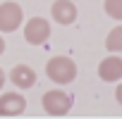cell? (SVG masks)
<instances>
[{
    "instance_id": "obj_1",
    "label": "cell",
    "mask_w": 122,
    "mask_h": 119,
    "mask_svg": "<svg viewBox=\"0 0 122 119\" xmlns=\"http://www.w3.org/2000/svg\"><path fill=\"white\" fill-rule=\"evenodd\" d=\"M46 74L48 79H53L55 83H70L77 76V64L70 57H53L46 64Z\"/></svg>"
},
{
    "instance_id": "obj_2",
    "label": "cell",
    "mask_w": 122,
    "mask_h": 119,
    "mask_svg": "<svg viewBox=\"0 0 122 119\" xmlns=\"http://www.w3.org/2000/svg\"><path fill=\"white\" fill-rule=\"evenodd\" d=\"M70 107H72V98L65 91H48L43 95V110L50 117H62L70 112Z\"/></svg>"
},
{
    "instance_id": "obj_3",
    "label": "cell",
    "mask_w": 122,
    "mask_h": 119,
    "mask_svg": "<svg viewBox=\"0 0 122 119\" xmlns=\"http://www.w3.org/2000/svg\"><path fill=\"white\" fill-rule=\"evenodd\" d=\"M48 36H50V24H48V19L34 17V19L26 22V26H24V38H26V43L41 45V43L48 41Z\"/></svg>"
},
{
    "instance_id": "obj_4",
    "label": "cell",
    "mask_w": 122,
    "mask_h": 119,
    "mask_svg": "<svg viewBox=\"0 0 122 119\" xmlns=\"http://www.w3.org/2000/svg\"><path fill=\"white\" fill-rule=\"evenodd\" d=\"M24 19V12L17 3H3L0 5V31H15Z\"/></svg>"
},
{
    "instance_id": "obj_5",
    "label": "cell",
    "mask_w": 122,
    "mask_h": 119,
    "mask_svg": "<svg viewBox=\"0 0 122 119\" xmlns=\"http://www.w3.org/2000/svg\"><path fill=\"white\" fill-rule=\"evenodd\" d=\"M26 107L22 93H3L0 95V117H17Z\"/></svg>"
},
{
    "instance_id": "obj_6",
    "label": "cell",
    "mask_w": 122,
    "mask_h": 119,
    "mask_svg": "<svg viewBox=\"0 0 122 119\" xmlns=\"http://www.w3.org/2000/svg\"><path fill=\"white\" fill-rule=\"evenodd\" d=\"M98 76H101L103 81H108V83L120 81V79H122V57L108 55L103 62L98 64Z\"/></svg>"
},
{
    "instance_id": "obj_7",
    "label": "cell",
    "mask_w": 122,
    "mask_h": 119,
    "mask_svg": "<svg viewBox=\"0 0 122 119\" xmlns=\"http://www.w3.org/2000/svg\"><path fill=\"white\" fill-rule=\"evenodd\" d=\"M50 12H53V19L57 24H72L77 19V7H74V3H70V0H55Z\"/></svg>"
},
{
    "instance_id": "obj_8",
    "label": "cell",
    "mask_w": 122,
    "mask_h": 119,
    "mask_svg": "<svg viewBox=\"0 0 122 119\" xmlns=\"http://www.w3.org/2000/svg\"><path fill=\"white\" fill-rule=\"evenodd\" d=\"M10 79H12V83H15L17 88H31V86L36 83V72H34L31 67H26V64H17V67L12 69Z\"/></svg>"
},
{
    "instance_id": "obj_9",
    "label": "cell",
    "mask_w": 122,
    "mask_h": 119,
    "mask_svg": "<svg viewBox=\"0 0 122 119\" xmlns=\"http://www.w3.org/2000/svg\"><path fill=\"white\" fill-rule=\"evenodd\" d=\"M105 48L112 50V52H120V50H122V26H115V29L108 33V38H105Z\"/></svg>"
},
{
    "instance_id": "obj_10",
    "label": "cell",
    "mask_w": 122,
    "mask_h": 119,
    "mask_svg": "<svg viewBox=\"0 0 122 119\" xmlns=\"http://www.w3.org/2000/svg\"><path fill=\"white\" fill-rule=\"evenodd\" d=\"M105 12L112 19H122V0H105Z\"/></svg>"
},
{
    "instance_id": "obj_11",
    "label": "cell",
    "mask_w": 122,
    "mask_h": 119,
    "mask_svg": "<svg viewBox=\"0 0 122 119\" xmlns=\"http://www.w3.org/2000/svg\"><path fill=\"white\" fill-rule=\"evenodd\" d=\"M115 100H117V102L122 105V83H120V86L115 88Z\"/></svg>"
},
{
    "instance_id": "obj_12",
    "label": "cell",
    "mask_w": 122,
    "mask_h": 119,
    "mask_svg": "<svg viewBox=\"0 0 122 119\" xmlns=\"http://www.w3.org/2000/svg\"><path fill=\"white\" fill-rule=\"evenodd\" d=\"M5 86V74H3V69H0V88Z\"/></svg>"
},
{
    "instance_id": "obj_13",
    "label": "cell",
    "mask_w": 122,
    "mask_h": 119,
    "mask_svg": "<svg viewBox=\"0 0 122 119\" xmlns=\"http://www.w3.org/2000/svg\"><path fill=\"white\" fill-rule=\"evenodd\" d=\"M3 50H5V41H3V36H0V55H3Z\"/></svg>"
}]
</instances>
